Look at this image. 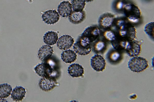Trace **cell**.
<instances>
[{"mask_svg": "<svg viewBox=\"0 0 154 102\" xmlns=\"http://www.w3.org/2000/svg\"><path fill=\"white\" fill-rule=\"evenodd\" d=\"M77 57L74 51L71 50L63 51L61 55L62 60L65 63H68L74 62L76 60Z\"/></svg>", "mask_w": 154, "mask_h": 102, "instance_id": "obj_20", "label": "cell"}, {"mask_svg": "<svg viewBox=\"0 0 154 102\" xmlns=\"http://www.w3.org/2000/svg\"><path fill=\"white\" fill-rule=\"evenodd\" d=\"M107 61L111 64L117 65L123 59L121 51L112 49L108 52L106 55Z\"/></svg>", "mask_w": 154, "mask_h": 102, "instance_id": "obj_12", "label": "cell"}, {"mask_svg": "<svg viewBox=\"0 0 154 102\" xmlns=\"http://www.w3.org/2000/svg\"><path fill=\"white\" fill-rule=\"evenodd\" d=\"M154 22H151L146 24L144 27V31L151 38H154Z\"/></svg>", "mask_w": 154, "mask_h": 102, "instance_id": "obj_25", "label": "cell"}, {"mask_svg": "<svg viewBox=\"0 0 154 102\" xmlns=\"http://www.w3.org/2000/svg\"><path fill=\"white\" fill-rule=\"evenodd\" d=\"M85 18V12L81 11H72L68 16V19L71 23L78 24L82 22Z\"/></svg>", "mask_w": 154, "mask_h": 102, "instance_id": "obj_15", "label": "cell"}, {"mask_svg": "<svg viewBox=\"0 0 154 102\" xmlns=\"http://www.w3.org/2000/svg\"><path fill=\"white\" fill-rule=\"evenodd\" d=\"M124 14L126 19L132 24L139 22L141 17V13L138 7L131 3L125 5L123 8Z\"/></svg>", "mask_w": 154, "mask_h": 102, "instance_id": "obj_2", "label": "cell"}, {"mask_svg": "<svg viewBox=\"0 0 154 102\" xmlns=\"http://www.w3.org/2000/svg\"><path fill=\"white\" fill-rule=\"evenodd\" d=\"M71 4L74 10L81 11L84 9L86 3L85 0H72Z\"/></svg>", "mask_w": 154, "mask_h": 102, "instance_id": "obj_24", "label": "cell"}, {"mask_svg": "<svg viewBox=\"0 0 154 102\" xmlns=\"http://www.w3.org/2000/svg\"><path fill=\"white\" fill-rule=\"evenodd\" d=\"M126 22V20L120 19L117 20L115 22L116 26L118 29Z\"/></svg>", "mask_w": 154, "mask_h": 102, "instance_id": "obj_27", "label": "cell"}, {"mask_svg": "<svg viewBox=\"0 0 154 102\" xmlns=\"http://www.w3.org/2000/svg\"><path fill=\"white\" fill-rule=\"evenodd\" d=\"M58 39V34L54 31H48L43 36L44 42L48 45H53L57 43Z\"/></svg>", "mask_w": 154, "mask_h": 102, "instance_id": "obj_19", "label": "cell"}, {"mask_svg": "<svg viewBox=\"0 0 154 102\" xmlns=\"http://www.w3.org/2000/svg\"><path fill=\"white\" fill-rule=\"evenodd\" d=\"M57 11L62 17H68L72 11L71 4L68 1H62L58 6Z\"/></svg>", "mask_w": 154, "mask_h": 102, "instance_id": "obj_14", "label": "cell"}, {"mask_svg": "<svg viewBox=\"0 0 154 102\" xmlns=\"http://www.w3.org/2000/svg\"><path fill=\"white\" fill-rule=\"evenodd\" d=\"M116 35L129 41L134 39L136 36V29L132 24L127 22L118 29Z\"/></svg>", "mask_w": 154, "mask_h": 102, "instance_id": "obj_3", "label": "cell"}, {"mask_svg": "<svg viewBox=\"0 0 154 102\" xmlns=\"http://www.w3.org/2000/svg\"><path fill=\"white\" fill-rule=\"evenodd\" d=\"M74 42L73 38L68 35H64L60 36L57 42V46L62 50H65L70 48Z\"/></svg>", "mask_w": 154, "mask_h": 102, "instance_id": "obj_11", "label": "cell"}, {"mask_svg": "<svg viewBox=\"0 0 154 102\" xmlns=\"http://www.w3.org/2000/svg\"><path fill=\"white\" fill-rule=\"evenodd\" d=\"M57 84L56 79L50 77H43L38 83L40 88L45 92L52 90L57 86Z\"/></svg>", "mask_w": 154, "mask_h": 102, "instance_id": "obj_10", "label": "cell"}, {"mask_svg": "<svg viewBox=\"0 0 154 102\" xmlns=\"http://www.w3.org/2000/svg\"><path fill=\"white\" fill-rule=\"evenodd\" d=\"M42 21L48 25H53L60 19V16L55 10H49L44 12L42 16Z\"/></svg>", "mask_w": 154, "mask_h": 102, "instance_id": "obj_7", "label": "cell"}, {"mask_svg": "<svg viewBox=\"0 0 154 102\" xmlns=\"http://www.w3.org/2000/svg\"><path fill=\"white\" fill-rule=\"evenodd\" d=\"M148 66V62L146 59L140 57H134L129 60L128 63L129 68L135 72L142 71Z\"/></svg>", "mask_w": 154, "mask_h": 102, "instance_id": "obj_4", "label": "cell"}, {"mask_svg": "<svg viewBox=\"0 0 154 102\" xmlns=\"http://www.w3.org/2000/svg\"><path fill=\"white\" fill-rule=\"evenodd\" d=\"M106 46V43L103 40H96L94 44L92 49L96 53H101L105 50Z\"/></svg>", "mask_w": 154, "mask_h": 102, "instance_id": "obj_23", "label": "cell"}, {"mask_svg": "<svg viewBox=\"0 0 154 102\" xmlns=\"http://www.w3.org/2000/svg\"><path fill=\"white\" fill-rule=\"evenodd\" d=\"M91 65L96 71H102L106 67L105 60L101 55L98 54H95L91 59Z\"/></svg>", "mask_w": 154, "mask_h": 102, "instance_id": "obj_9", "label": "cell"}, {"mask_svg": "<svg viewBox=\"0 0 154 102\" xmlns=\"http://www.w3.org/2000/svg\"><path fill=\"white\" fill-rule=\"evenodd\" d=\"M12 91L11 86L7 83L0 85V98L3 99L8 97L11 94Z\"/></svg>", "mask_w": 154, "mask_h": 102, "instance_id": "obj_22", "label": "cell"}, {"mask_svg": "<svg viewBox=\"0 0 154 102\" xmlns=\"http://www.w3.org/2000/svg\"><path fill=\"white\" fill-rule=\"evenodd\" d=\"M100 34L99 28L95 25H91L87 27L80 36L87 42L91 43L96 41Z\"/></svg>", "mask_w": 154, "mask_h": 102, "instance_id": "obj_6", "label": "cell"}, {"mask_svg": "<svg viewBox=\"0 0 154 102\" xmlns=\"http://www.w3.org/2000/svg\"><path fill=\"white\" fill-rule=\"evenodd\" d=\"M73 49L79 55H85L91 52V43L84 39L80 35L74 44Z\"/></svg>", "mask_w": 154, "mask_h": 102, "instance_id": "obj_5", "label": "cell"}, {"mask_svg": "<svg viewBox=\"0 0 154 102\" xmlns=\"http://www.w3.org/2000/svg\"><path fill=\"white\" fill-rule=\"evenodd\" d=\"M128 41L116 35L115 39L111 42L113 48L121 51L125 50Z\"/></svg>", "mask_w": 154, "mask_h": 102, "instance_id": "obj_21", "label": "cell"}, {"mask_svg": "<svg viewBox=\"0 0 154 102\" xmlns=\"http://www.w3.org/2000/svg\"><path fill=\"white\" fill-rule=\"evenodd\" d=\"M49 62L39 64L34 68L36 73L39 76L42 77H50L56 79L58 77L59 70L56 67L53 62Z\"/></svg>", "mask_w": 154, "mask_h": 102, "instance_id": "obj_1", "label": "cell"}, {"mask_svg": "<svg viewBox=\"0 0 154 102\" xmlns=\"http://www.w3.org/2000/svg\"><path fill=\"white\" fill-rule=\"evenodd\" d=\"M28 0L31 1V0Z\"/></svg>", "mask_w": 154, "mask_h": 102, "instance_id": "obj_30", "label": "cell"}, {"mask_svg": "<svg viewBox=\"0 0 154 102\" xmlns=\"http://www.w3.org/2000/svg\"><path fill=\"white\" fill-rule=\"evenodd\" d=\"M115 21L114 16L110 14H105L100 18L99 23L100 25L104 29L110 28Z\"/></svg>", "mask_w": 154, "mask_h": 102, "instance_id": "obj_17", "label": "cell"}, {"mask_svg": "<svg viewBox=\"0 0 154 102\" xmlns=\"http://www.w3.org/2000/svg\"><path fill=\"white\" fill-rule=\"evenodd\" d=\"M103 38L106 40L111 42L116 37V34L111 30H106L103 33Z\"/></svg>", "mask_w": 154, "mask_h": 102, "instance_id": "obj_26", "label": "cell"}, {"mask_svg": "<svg viewBox=\"0 0 154 102\" xmlns=\"http://www.w3.org/2000/svg\"><path fill=\"white\" fill-rule=\"evenodd\" d=\"M53 52L52 47L48 45H44L38 51V57L41 60L45 61L51 57Z\"/></svg>", "mask_w": 154, "mask_h": 102, "instance_id": "obj_13", "label": "cell"}, {"mask_svg": "<svg viewBox=\"0 0 154 102\" xmlns=\"http://www.w3.org/2000/svg\"><path fill=\"white\" fill-rule=\"evenodd\" d=\"M125 4L123 1H118L116 4V8L118 10H121L123 9Z\"/></svg>", "mask_w": 154, "mask_h": 102, "instance_id": "obj_28", "label": "cell"}, {"mask_svg": "<svg viewBox=\"0 0 154 102\" xmlns=\"http://www.w3.org/2000/svg\"><path fill=\"white\" fill-rule=\"evenodd\" d=\"M26 91L25 89L21 86H17L13 90L11 98L15 101H22L25 97Z\"/></svg>", "mask_w": 154, "mask_h": 102, "instance_id": "obj_18", "label": "cell"}, {"mask_svg": "<svg viewBox=\"0 0 154 102\" xmlns=\"http://www.w3.org/2000/svg\"><path fill=\"white\" fill-rule=\"evenodd\" d=\"M141 49L140 42L134 39L127 42L125 50L129 56L132 57L139 55Z\"/></svg>", "mask_w": 154, "mask_h": 102, "instance_id": "obj_8", "label": "cell"}, {"mask_svg": "<svg viewBox=\"0 0 154 102\" xmlns=\"http://www.w3.org/2000/svg\"><path fill=\"white\" fill-rule=\"evenodd\" d=\"M68 72L70 76L73 77H78L83 76L84 69L82 66L78 63H73L68 68Z\"/></svg>", "mask_w": 154, "mask_h": 102, "instance_id": "obj_16", "label": "cell"}, {"mask_svg": "<svg viewBox=\"0 0 154 102\" xmlns=\"http://www.w3.org/2000/svg\"><path fill=\"white\" fill-rule=\"evenodd\" d=\"M85 1L87 2H91L93 0H85Z\"/></svg>", "mask_w": 154, "mask_h": 102, "instance_id": "obj_29", "label": "cell"}]
</instances>
